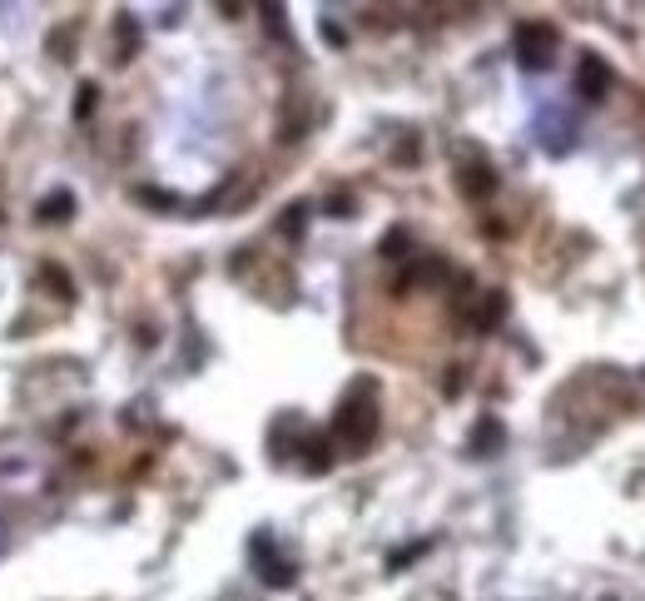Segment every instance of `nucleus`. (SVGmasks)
<instances>
[{
  "mask_svg": "<svg viewBox=\"0 0 645 601\" xmlns=\"http://www.w3.org/2000/svg\"><path fill=\"white\" fill-rule=\"evenodd\" d=\"M457 189H462L467 199H492V194H497V174H492L487 164H462V169H457Z\"/></svg>",
  "mask_w": 645,
  "mask_h": 601,
  "instance_id": "3",
  "label": "nucleus"
},
{
  "mask_svg": "<svg viewBox=\"0 0 645 601\" xmlns=\"http://www.w3.org/2000/svg\"><path fill=\"white\" fill-rule=\"evenodd\" d=\"M40 284H45L60 303H75V284H70V274H65L60 264H40Z\"/></svg>",
  "mask_w": 645,
  "mask_h": 601,
  "instance_id": "6",
  "label": "nucleus"
},
{
  "mask_svg": "<svg viewBox=\"0 0 645 601\" xmlns=\"http://www.w3.org/2000/svg\"><path fill=\"white\" fill-rule=\"evenodd\" d=\"M576 85H581V95H586V100H601V95H606V85H611L606 60L586 55V60H581V70H576Z\"/></svg>",
  "mask_w": 645,
  "mask_h": 601,
  "instance_id": "4",
  "label": "nucleus"
},
{
  "mask_svg": "<svg viewBox=\"0 0 645 601\" xmlns=\"http://www.w3.org/2000/svg\"><path fill=\"white\" fill-rule=\"evenodd\" d=\"M383 254L387 259H402V254H407V234H402V229H392L383 239Z\"/></svg>",
  "mask_w": 645,
  "mask_h": 601,
  "instance_id": "12",
  "label": "nucleus"
},
{
  "mask_svg": "<svg viewBox=\"0 0 645 601\" xmlns=\"http://www.w3.org/2000/svg\"><path fill=\"white\" fill-rule=\"evenodd\" d=\"M95 100H100V85H80V100H75V120H90V115H95Z\"/></svg>",
  "mask_w": 645,
  "mask_h": 601,
  "instance_id": "11",
  "label": "nucleus"
},
{
  "mask_svg": "<svg viewBox=\"0 0 645 601\" xmlns=\"http://www.w3.org/2000/svg\"><path fill=\"white\" fill-rule=\"evenodd\" d=\"M502 443V423H492V418H482V428H477V438H472V448L477 452H492Z\"/></svg>",
  "mask_w": 645,
  "mask_h": 601,
  "instance_id": "8",
  "label": "nucleus"
},
{
  "mask_svg": "<svg viewBox=\"0 0 645 601\" xmlns=\"http://www.w3.org/2000/svg\"><path fill=\"white\" fill-rule=\"evenodd\" d=\"M115 40H120V50H115V60L125 65L129 55L139 50V25H134V15H115Z\"/></svg>",
  "mask_w": 645,
  "mask_h": 601,
  "instance_id": "7",
  "label": "nucleus"
},
{
  "mask_svg": "<svg viewBox=\"0 0 645 601\" xmlns=\"http://www.w3.org/2000/svg\"><path fill=\"white\" fill-rule=\"evenodd\" d=\"M462 383H467V373H462V363H457V368L447 373V398H452V393H462Z\"/></svg>",
  "mask_w": 645,
  "mask_h": 601,
  "instance_id": "14",
  "label": "nucleus"
},
{
  "mask_svg": "<svg viewBox=\"0 0 645 601\" xmlns=\"http://www.w3.org/2000/svg\"><path fill=\"white\" fill-rule=\"evenodd\" d=\"M516 60H521L526 70H546V65L556 60V30L541 25V20H526V25L516 30Z\"/></svg>",
  "mask_w": 645,
  "mask_h": 601,
  "instance_id": "2",
  "label": "nucleus"
},
{
  "mask_svg": "<svg viewBox=\"0 0 645 601\" xmlns=\"http://www.w3.org/2000/svg\"><path fill=\"white\" fill-rule=\"evenodd\" d=\"M378 433V403H373V378H358L348 403L338 408V438L348 443L353 452H363Z\"/></svg>",
  "mask_w": 645,
  "mask_h": 601,
  "instance_id": "1",
  "label": "nucleus"
},
{
  "mask_svg": "<svg viewBox=\"0 0 645 601\" xmlns=\"http://www.w3.org/2000/svg\"><path fill=\"white\" fill-rule=\"evenodd\" d=\"M70 214H75V194H70V189H60V194L40 199V224H65Z\"/></svg>",
  "mask_w": 645,
  "mask_h": 601,
  "instance_id": "5",
  "label": "nucleus"
},
{
  "mask_svg": "<svg viewBox=\"0 0 645 601\" xmlns=\"http://www.w3.org/2000/svg\"><path fill=\"white\" fill-rule=\"evenodd\" d=\"M134 199H144V204H159V209H174V199H169V194H159V189H134Z\"/></svg>",
  "mask_w": 645,
  "mask_h": 601,
  "instance_id": "13",
  "label": "nucleus"
},
{
  "mask_svg": "<svg viewBox=\"0 0 645 601\" xmlns=\"http://www.w3.org/2000/svg\"><path fill=\"white\" fill-rule=\"evenodd\" d=\"M502 313H507V294H487L482 313H477V323H482V328H492V323H497Z\"/></svg>",
  "mask_w": 645,
  "mask_h": 601,
  "instance_id": "10",
  "label": "nucleus"
},
{
  "mask_svg": "<svg viewBox=\"0 0 645 601\" xmlns=\"http://www.w3.org/2000/svg\"><path fill=\"white\" fill-rule=\"evenodd\" d=\"M303 448H308V467H313V472H328V462H333V452H328V438H308Z\"/></svg>",
  "mask_w": 645,
  "mask_h": 601,
  "instance_id": "9",
  "label": "nucleus"
}]
</instances>
